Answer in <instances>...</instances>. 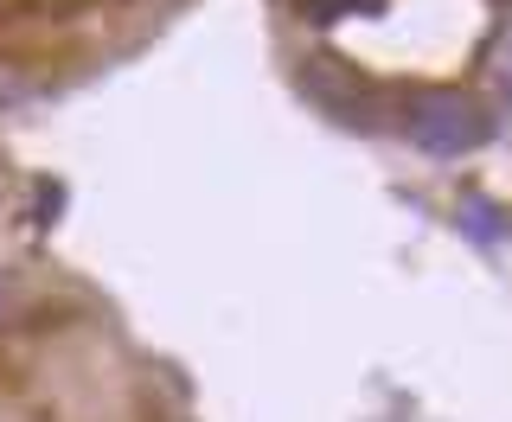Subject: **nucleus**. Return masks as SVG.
Returning a JSON list of instances; mask_svg holds the SVG:
<instances>
[{"label":"nucleus","mask_w":512,"mask_h":422,"mask_svg":"<svg viewBox=\"0 0 512 422\" xmlns=\"http://www.w3.org/2000/svg\"><path fill=\"white\" fill-rule=\"evenodd\" d=\"M410 141L423 154L455 160V154H468V148L487 141V122H480V109H468L461 96H423V103L410 109Z\"/></svg>","instance_id":"f257e3e1"},{"label":"nucleus","mask_w":512,"mask_h":422,"mask_svg":"<svg viewBox=\"0 0 512 422\" xmlns=\"http://www.w3.org/2000/svg\"><path fill=\"white\" fill-rule=\"evenodd\" d=\"M468 237L474 243H493V211L480 205V199H468Z\"/></svg>","instance_id":"f03ea898"},{"label":"nucleus","mask_w":512,"mask_h":422,"mask_svg":"<svg viewBox=\"0 0 512 422\" xmlns=\"http://www.w3.org/2000/svg\"><path fill=\"white\" fill-rule=\"evenodd\" d=\"M500 64H506V90H512V32H506V58Z\"/></svg>","instance_id":"7ed1b4c3"}]
</instances>
